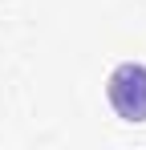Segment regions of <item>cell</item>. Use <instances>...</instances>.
<instances>
[{
	"label": "cell",
	"mask_w": 146,
	"mask_h": 150,
	"mask_svg": "<svg viewBox=\"0 0 146 150\" xmlns=\"http://www.w3.org/2000/svg\"><path fill=\"white\" fill-rule=\"evenodd\" d=\"M110 105L122 122H146V65L138 61H126L110 73Z\"/></svg>",
	"instance_id": "1"
}]
</instances>
